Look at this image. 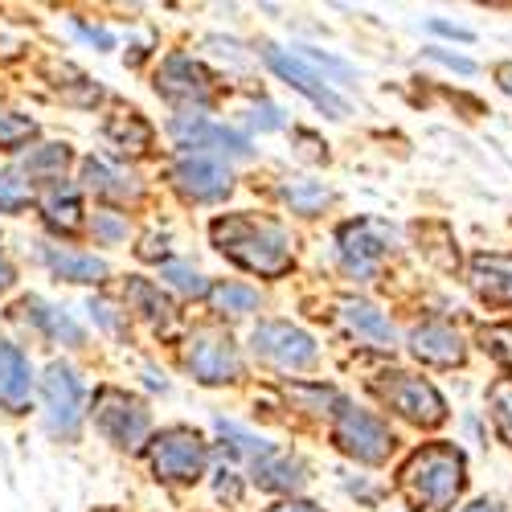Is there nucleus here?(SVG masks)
I'll return each mask as SVG.
<instances>
[{
    "instance_id": "nucleus-6",
    "label": "nucleus",
    "mask_w": 512,
    "mask_h": 512,
    "mask_svg": "<svg viewBox=\"0 0 512 512\" xmlns=\"http://www.w3.org/2000/svg\"><path fill=\"white\" fill-rule=\"evenodd\" d=\"M91 414H95V426L99 431L115 443V447H144V439H148V410L136 402V398H127L123 390H111V386H103L99 394H95V402H91Z\"/></svg>"
},
{
    "instance_id": "nucleus-10",
    "label": "nucleus",
    "mask_w": 512,
    "mask_h": 512,
    "mask_svg": "<svg viewBox=\"0 0 512 512\" xmlns=\"http://www.w3.org/2000/svg\"><path fill=\"white\" fill-rule=\"evenodd\" d=\"M168 136L177 140V148H185L189 156H205V152H222V156H250V140L234 127L209 123L205 115H177L168 123Z\"/></svg>"
},
{
    "instance_id": "nucleus-36",
    "label": "nucleus",
    "mask_w": 512,
    "mask_h": 512,
    "mask_svg": "<svg viewBox=\"0 0 512 512\" xmlns=\"http://www.w3.org/2000/svg\"><path fill=\"white\" fill-rule=\"evenodd\" d=\"M91 312H95V320H99L107 332H119V320H115V308H111V304H91Z\"/></svg>"
},
{
    "instance_id": "nucleus-33",
    "label": "nucleus",
    "mask_w": 512,
    "mask_h": 512,
    "mask_svg": "<svg viewBox=\"0 0 512 512\" xmlns=\"http://www.w3.org/2000/svg\"><path fill=\"white\" fill-rule=\"evenodd\" d=\"M25 205H29V189H25L17 177H0V209L17 213V209H25Z\"/></svg>"
},
{
    "instance_id": "nucleus-8",
    "label": "nucleus",
    "mask_w": 512,
    "mask_h": 512,
    "mask_svg": "<svg viewBox=\"0 0 512 512\" xmlns=\"http://www.w3.org/2000/svg\"><path fill=\"white\" fill-rule=\"evenodd\" d=\"M254 353H259L263 361H271L275 369H308L316 361V340L295 328L287 320H271V324H259L250 336Z\"/></svg>"
},
{
    "instance_id": "nucleus-16",
    "label": "nucleus",
    "mask_w": 512,
    "mask_h": 512,
    "mask_svg": "<svg viewBox=\"0 0 512 512\" xmlns=\"http://www.w3.org/2000/svg\"><path fill=\"white\" fill-rule=\"evenodd\" d=\"M340 320L369 349H394V324L365 300H340Z\"/></svg>"
},
{
    "instance_id": "nucleus-7",
    "label": "nucleus",
    "mask_w": 512,
    "mask_h": 512,
    "mask_svg": "<svg viewBox=\"0 0 512 512\" xmlns=\"http://www.w3.org/2000/svg\"><path fill=\"white\" fill-rule=\"evenodd\" d=\"M263 58H267V66H271L279 78H287L295 91L308 95L316 107H324L332 119H345V115H349V103L328 87V78L320 74V66L304 62L300 54H287V50H279V46H263Z\"/></svg>"
},
{
    "instance_id": "nucleus-11",
    "label": "nucleus",
    "mask_w": 512,
    "mask_h": 512,
    "mask_svg": "<svg viewBox=\"0 0 512 512\" xmlns=\"http://www.w3.org/2000/svg\"><path fill=\"white\" fill-rule=\"evenodd\" d=\"M41 398H46V422L50 431L62 439L78 435L82 422V386L70 365H50L46 377H41Z\"/></svg>"
},
{
    "instance_id": "nucleus-15",
    "label": "nucleus",
    "mask_w": 512,
    "mask_h": 512,
    "mask_svg": "<svg viewBox=\"0 0 512 512\" xmlns=\"http://www.w3.org/2000/svg\"><path fill=\"white\" fill-rule=\"evenodd\" d=\"M410 353L426 365L451 369V365H463V340L447 324H422V328L410 332Z\"/></svg>"
},
{
    "instance_id": "nucleus-30",
    "label": "nucleus",
    "mask_w": 512,
    "mask_h": 512,
    "mask_svg": "<svg viewBox=\"0 0 512 512\" xmlns=\"http://www.w3.org/2000/svg\"><path fill=\"white\" fill-rule=\"evenodd\" d=\"M488 406H492V422H496V431L512 443V381L500 377L496 386L488 390Z\"/></svg>"
},
{
    "instance_id": "nucleus-5",
    "label": "nucleus",
    "mask_w": 512,
    "mask_h": 512,
    "mask_svg": "<svg viewBox=\"0 0 512 512\" xmlns=\"http://www.w3.org/2000/svg\"><path fill=\"white\" fill-rule=\"evenodd\" d=\"M377 394H381V402H386L390 410H398L414 426H439L447 418L443 394L431 386V381H422L414 373H386V377H377Z\"/></svg>"
},
{
    "instance_id": "nucleus-37",
    "label": "nucleus",
    "mask_w": 512,
    "mask_h": 512,
    "mask_svg": "<svg viewBox=\"0 0 512 512\" xmlns=\"http://www.w3.org/2000/svg\"><path fill=\"white\" fill-rule=\"evenodd\" d=\"M78 33H82V37H87V41H95V46L111 50V33H103V29H91V25H78Z\"/></svg>"
},
{
    "instance_id": "nucleus-21",
    "label": "nucleus",
    "mask_w": 512,
    "mask_h": 512,
    "mask_svg": "<svg viewBox=\"0 0 512 512\" xmlns=\"http://www.w3.org/2000/svg\"><path fill=\"white\" fill-rule=\"evenodd\" d=\"M37 205L46 213V222L66 230V234L82 226V197H78V185H70V181H50Z\"/></svg>"
},
{
    "instance_id": "nucleus-35",
    "label": "nucleus",
    "mask_w": 512,
    "mask_h": 512,
    "mask_svg": "<svg viewBox=\"0 0 512 512\" xmlns=\"http://www.w3.org/2000/svg\"><path fill=\"white\" fill-rule=\"evenodd\" d=\"M435 62H443V66H451V70H459V74H472L476 70V62H467V58H455V54H443V50H426Z\"/></svg>"
},
{
    "instance_id": "nucleus-23",
    "label": "nucleus",
    "mask_w": 512,
    "mask_h": 512,
    "mask_svg": "<svg viewBox=\"0 0 512 512\" xmlns=\"http://www.w3.org/2000/svg\"><path fill=\"white\" fill-rule=\"evenodd\" d=\"M107 140H115L123 152H148L152 148V127L136 111H119L107 119Z\"/></svg>"
},
{
    "instance_id": "nucleus-3",
    "label": "nucleus",
    "mask_w": 512,
    "mask_h": 512,
    "mask_svg": "<svg viewBox=\"0 0 512 512\" xmlns=\"http://www.w3.org/2000/svg\"><path fill=\"white\" fill-rule=\"evenodd\" d=\"M332 414H336L332 439H336L340 451L353 455V459H361V463H386V455L394 451V435H390L386 422H381L377 414H369V410L349 406L345 398L336 402Z\"/></svg>"
},
{
    "instance_id": "nucleus-34",
    "label": "nucleus",
    "mask_w": 512,
    "mask_h": 512,
    "mask_svg": "<svg viewBox=\"0 0 512 512\" xmlns=\"http://www.w3.org/2000/svg\"><path fill=\"white\" fill-rule=\"evenodd\" d=\"M480 340H484V349H488L496 361H512V332H508V328H488Z\"/></svg>"
},
{
    "instance_id": "nucleus-26",
    "label": "nucleus",
    "mask_w": 512,
    "mask_h": 512,
    "mask_svg": "<svg viewBox=\"0 0 512 512\" xmlns=\"http://www.w3.org/2000/svg\"><path fill=\"white\" fill-rule=\"evenodd\" d=\"M127 300H132V304L140 308V316H144V320H152V324H160V328L173 324V308H168V300H164V295H160L152 283L136 279L132 287H127Z\"/></svg>"
},
{
    "instance_id": "nucleus-13",
    "label": "nucleus",
    "mask_w": 512,
    "mask_h": 512,
    "mask_svg": "<svg viewBox=\"0 0 512 512\" xmlns=\"http://www.w3.org/2000/svg\"><path fill=\"white\" fill-rule=\"evenodd\" d=\"M173 185L189 201H222L234 189V177H230V168L213 156H185L173 164Z\"/></svg>"
},
{
    "instance_id": "nucleus-25",
    "label": "nucleus",
    "mask_w": 512,
    "mask_h": 512,
    "mask_svg": "<svg viewBox=\"0 0 512 512\" xmlns=\"http://www.w3.org/2000/svg\"><path fill=\"white\" fill-rule=\"evenodd\" d=\"M209 304L222 316H250L259 308V291L242 283H218V287H209Z\"/></svg>"
},
{
    "instance_id": "nucleus-18",
    "label": "nucleus",
    "mask_w": 512,
    "mask_h": 512,
    "mask_svg": "<svg viewBox=\"0 0 512 512\" xmlns=\"http://www.w3.org/2000/svg\"><path fill=\"white\" fill-rule=\"evenodd\" d=\"M472 287H476V295H484V300L512 304V254H476Z\"/></svg>"
},
{
    "instance_id": "nucleus-40",
    "label": "nucleus",
    "mask_w": 512,
    "mask_h": 512,
    "mask_svg": "<svg viewBox=\"0 0 512 512\" xmlns=\"http://www.w3.org/2000/svg\"><path fill=\"white\" fill-rule=\"evenodd\" d=\"M496 82H500L504 95H512V62H500V66H496Z\"/></svg>"
},
{
    "instance_id": "nucleus-29",
    "label": "nucleus",
    "mask_w": 512,
    "mask_h": 512,
    "mask_svg": "<svg viewBox=\"0 0 512 512\" xmlns=\"http://www.w3.org/2000/svg\"><path fill=\"white\" fill-rule=\"evenodd\" d=\"M160 279L173 287V291H181V295H209L201 271L189 267V263H164V267H160Z\"/></svg>"
},
{
    "instance_id": "nucleus-14",
    "label": "nucleus",
    "mask_w": 512,
    "mask_h": 512,
    "mask_svg": "<svg viewBox=\"0 0 512 512\" xmlns=\"http://www.w3.org/2000/svg\"><path fill=\"white\" fill-rule=\"evenodd\" d=\"M156 91L168 103H185V107H205L209 103V74L189 58V54H173L164 58L160 74H156Z\"/></svg>"
},
{
    "instance_id": "nucleus-41",
    "label": "nucleus",
    "mask_w": 512,
    "mask_h": 512,
    "mask_svg": "<svg viewBox=\"0 0 512 512\" xmlns=\"http://www.w3.org/2000/svg\"><path fill=\"white\" fill-rule=\"evenodd\" d=\"M431 29H435V33H451V37H459V41H467V37H472L467 29H455V25H447V21H431Z\"/></svg>"
},
{
    "instance_id": "nucleus-1",
    "label": "nucleus",
    "mask_w": 512,
    "mask_h": 512,
    "mask_svg": "<svg viewBox=\"0 0 512 512\" xmlns=\"http://www.w3.org/2000/svg\"><path fill=\"white\" fill-rule=\"evenodd\" d=\"M463 476H467V463H463V451L451 447V443H426L418 447L406 463H402V492L406 500L422 512H447L459 492H463Z\"/></svg>"
},
{
    "instance_id": "nucleus-38",
    "label": "nucleus",
    "mask_w": 512,
    "mask_h": 512,
    "mask_svg": "<svg viewBox=\"0 0 512 512\" xmlns=\"http://www.w3.org/2000/svg\"><path fill=\"white\" fill-rule=\"evenodd\" d=\"M271 512H324V508H316V504H308V500H283V504H275Z\"/></svg>"
},
{
    "instance_id": "nucleus-39",
    "label": "nucleus",
    "mask_w": 512,
    "mask_h": 512,
    "mask_svg": "<svg viewBox=\"0 0 512 512\" xmlns=\"http://www.w3.org/2000/svg\"><path fill=\"white\" fill-rule=\"evenodd\" d=\"M254 123H259V127H263V132H271V127H279L283 119H279V111H275L271 103H263V119H254Z\"/></svg>"
},
{
    "instance_id": "nucleus-31",
    "label": "nucleus",
    "mask_w": 512,
    "mask_h": 512,
    "mask_svg": "<svg viewBox=\"0 0 512 512\" xmlns=\"http://www.w3.org/2000/svg\"><path fill=\"white\" fill-rule=\"evenodd\" d=\"M37 136V123L29 115H13V111H0V148H21Z\"/></svg>"
},
{
    "instance_id": "nucleus-24",
    "label": "nucleus",
    "mask_w": 512,
    "mask_h": 512,
    "mask_svg": "<svg viewBox=\"0 0 512 512\" xmlns=\"http://www.w3.org/2000/svg\"><path fill=\"white\" fill-rule=\"evenodd\" d=\"M254 480H259L263 488L271 492H295L304 484V467L295 463V459H283V455H271L267 463L254 467Z\"/></svg>"
},
{
    "instance_id": "nucleus-9",
    "label": "nucleus",
    "mask_w": 512,
    "mask_h": 512,
    "mask_svg": "<svg viewBox=\"0 0 512 512\" xmlns=\"http://www.w3.org/2000/svg\"><path fill=\"white\" fill-rule=\"evenodd\" d=\"M394 242V230L386 222H349V226H340V263H345L349 275L357 279H373L377 263L386 259V250Z\"/></svg>"
},
{
    "instance_id": "nucleus-19",
    "label": "nucleus",
    "mask_w": 512,
    "mask_h": 512,
    "mask_svg": "<svg viewBox=\"0 0 512 512\" xmlns=\"http://www.w3.org/2000/svg\"><path fill=\"white\" fill-rule=\"evenodd\" d=\"M41 259L58 279L70 283H103L107 279V263L95 254H78V250H62V246H41Z\"/></svg>"
},
{
    "instance_id": "nucleus-22",
    "label": "nucleus",
    "mask_w": 512,
    "mask_h": 512,
    "mask_svg": "<svg viewBox=\"0 0 512 512\" xmlns=\"http://www.w3.org/2000/svg\"><path fill=\"white\" fill-rule=\"evenodd\" d=\"M82 177H87V185L95 189V193H103V197H136L140 193V185H136V177L132 173H123V168H115V164H107V160H99V156H91L87 164H82Z\"/></svg>"
},
{
    "instance_id": "nucleus-20",
    "label": "nucleus",
    "mask_w": 512,
    "mask_h": 512,
    "mask_svg": "<svg viewBox=\"0 0 512 512\" xmlns=\"http://www.w3.org/2000/svg\"><path fill=\"white\" fill-rule=\"evenodd\" d=\"M17 312H25V320H33L41 332H46L50 340H58V345H70V349H78L82 340H87V332H82L66 312H58V308H50L46 300H37V295H29V300H21V308Z\"/></svg>"
},
{
    "instance_id": "nucleus-12",
    "label": "nucleus",
    "mask_w": 512,
    "mask_h": 512,
    "mask_svg": "<svg viewBox=\"0 0 512 512\" xmlns=\"http://www.w3.org/2000/svg\"><path fill=\"white\" fill-rule=\"evenodd\" d=\"M189 369L197 381H205V386H222V381H234L242 373L238 365V353H234V340L222 336V332H197L189 340Z\"/></svg>"
},
{
    "instance_id": "nucleus-17",
    "label": "nucleus",
    "mask_w": 512,
    "mask_h": 512,
    "mask_svg": "<svg viewBox=\"0 0 512 512\" xmlns=\"http://www.w3.org/2000/svg\"><path fill=\"white\" fill-rule=\"evenodd\" d=\"M29 394H33V373H29L25 353L9 345V340H0V406L25 410Z\"/></svg>"
},
{
    "instance_id": "nucleus-4",
    "label": "nucleus",
    "mask_w": 512,
    "mask_h": 512,
    "mask_svg": "<svg viewBox=\"0 0 512 512\" xmlns=\"http://www.w3.org/2000/svg\"><path fill=\"white\" fill-rule=\"evenodd\" d=\"M148 459H152V472L160 480H173V484H193L201 480L205 472V439L189 426H173V431H160L148 447Z\"/></svg>"
},
{
    "instance_id": "nucleus-28",
    "label": "nucleus",
    "mask_w": 512,
    "mask_h": 512,
    "mask_svg": "<svg viewBox=\"0 0 512 512\" xmlns=\"http://www.w3.org/2000/svg\"><path fill=\"white\" fill-rule=\"evenodd\" d=\"M283 193H287V201H291L295 213H320L332 201V189L320 185V181H291Z\"/></svg>"
},
{
    "instance_id": "nucleus-27",
    "label": "nucleus",
    "mask_w": 512,
    "mask_h": 512,
    "mask_svg": "<svg viewBox=\"0 0 512 512\" xmlns=\"http://www.w3.org/2000/svg\"><path fill=\"white\" fill-rule=\"evenodd\" d=\"M66 160H70L66 144H46V148H37V152L25 156V173L29 177H46V181H62Z\"/></svg>"
},
{
    "instance_id": "nucleus-2",
    "label": "nucleus",
    "mask_w": 512,
    "mask_h": 512,
    "mask_svg": "<svg viewBox=\"0 0 512 512\" xmlns=\"http://www.w3.org/2000/svg\"><path fill=\"white\" fill-rule=\"evenodd\" d=\"M213 246H218L226 259H234L238 267L254 271V275H283L291 271V246H287V234L271 222H259V218H246V213H230V218H218L213 222Z\"/></svg>"
},
{
    "instance_id": "nucleus-43",
    "label": "nucleus",
    "mask_w": 512,
    "mask_h": 512,
    "mask_svg": "<svg viewBox=\"0 0 512 512\" xmlns=\"http://www.w3.org/2000/svg\"><path fill=\"white\" fill-rule=\"evenodd\" d=\"M463 512H504L500 504H492V500H476L472 508H463Z\"/></svg>"
},
{
    "instance_id": "nucleus-42",
    "label": "nucleus",
    "mask_w": 512,
    "mask_h": 512,
    "mask_svg": "<svg viewBox=\"0 0 512 512\" xmlns=\"http://www.w3.org/2000/svg\"><path fill=\"white\" fill-rule=\"evenodd\" d=\"M9 287H13V267L0 259V291H9Z\"/></svg>"
},
{
    "instance_id": "nucleus-32",
    "label": "nucleus",
    "mask_w": 512,
    "mask_h": 512,
    "mask_svg": "<svg viewBox=\"0 0 512 512\" xmlns=\"http://www.w3.org/2000/svg\"><path fill=\"white\" fill-rule=\"evenodd\" d=\"M91 230H95L99 242L111 246V242H123V238H127V218H123V213H95Z\"/></svg>"
}]
</instances>
